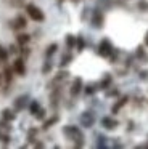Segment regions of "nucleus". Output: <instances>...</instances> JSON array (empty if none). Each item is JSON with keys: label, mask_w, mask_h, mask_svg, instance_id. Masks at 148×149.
Returning <instances> with one entry per match:
<instances>
[{"label": "nucleus", "mask_w": 148, "mask_h": 149, "mask_svg": "<svg viewBox=\"0 0 148 149\" xmlns=\"http://www.w3.org/2000/svg\"><path fill=\"white\" fill-rule=\"evenodd\" d=\"M63 133L64 136H66L68 139H71V141L74 143V148H82L84 146V133L82 130L79 128V127L76 125H66L63 128Z\"/></svg>", "instance_id": "obj_1"}, {"label": "nucleus", "mask_w": 148, "mask_h": 149, "mask_svg": "<svg viewBox=\"0 0 148 149\" xmlns=\"http://www.w3.org/2000/svg\"><path fill=\"white\" fill-rule=\"evenodd\" d=\"M26 15H27L32 21H35V23H42V21L45 19L44 11H42L37 5H34V3H27V5H26Z\"/></svg>", "instance_id": "obj_2"}, {"label": "nucleus", "mask_w": 148, "mask_h": 149, "mask_svg": "<svg viewBox=\"0 0 148 149\" xmlns=\"http://www.w3.org/2000/svg\"><path fill=\"white\" fill-rule=\"evenodd\" d=\"M113 52H114L113 43L109 42L108 39H103L98 45V55L101 56V58H109V56L113 55Z\"/></svg>", "instance_id": "obj_3"}, {"label": "nucleus", "mask_w": 148, "mask_h": 149, "mask_svg": "<svg viewBox=\"0 0 148 149\" xmlns=\"http://www.w3.org/2000/svg\"><path fill=\"white\" fill-rule=\"evenodd\" d=\"M82 90H84V82H82V79H80V77H76V79L73 80V84H71V88H69L71 98H77L80 93H82Z\"/></svg>", "instance_id": "obj_4"}, {"label": "nucleus", "mask_w": 148, "mask_h": 149, "mask_svg": "<svg viewBox=\"0 0 148 149\" xmlns=\"http://www.w3.org/2000/svg\"><path fill=\"white\" fill-rule=\"evenodd\" d=\"M13 74H15L13 68H11V66H8V64H5L3 72H2V75H3V85H5V93L8 91L10 85L13 84Z\"/></svg>", "instance_id": "obj_5"}, {"label": "nucleus", "mask_w": 148, "mask_h": 149, "mask_svg": "<svg viewBox=\"0 0 148 149\" xmlns=\"http://www.w3.org/2000/svg\"><path fill=\"white\" fill-rule=\"evenodd\" d=\"M103 24H105V15H103V11L100 8H97L92 13V26L95 29H101Z\"/></svg>", "instance_id": "obj_6"}, {"label": "nucleus", "mask_w": 148, "mask_h": 149, "mask_svg": "<svg viewBox=\"0 0 148 149\" xmlns=\"http://www.w3.org/2000/svg\"><path fill=\"white\" fill-rule=\"evenodd\" d=\"M11 68H13V71H15L16 75L24 77V75H26V59H23L21 56H19V58H16L15 61H13Z\"/></svg>", "instance_id": "obj_7"}, {"label": "nucleus", "mask_w": 148, "mask_h": 149, "mask_svg": "<svg viewBox=\"0 0 148 149\" xmlns=\"http://www.w3.org/2000/svg\"><path fill=\"white\" fill-rule=\"evenodd\" d=\"M61 85H56V87L51 88V95H50V106L53 107V109H56L58 104H60L61 101Z\"/></svg>", "instance_id": "obj_8"}, {"label": "nucleus", "mask_w": 148, "mask_h": 149, "mask_svg": "<svg viewBox=\"0 0 148 149\" xmlns=\"http://www.w3.org/2000/svg\"><path fill=\"white\" fill-rule=\"evenodd\" d=\"M80 123H82V127H85V128L93 127V123H95V114L90 112V111L82 112L80 114Z\"/></svg>", "instance_id": "obj_9"}, {"label": "nucleus", "mask_w": 148, "mask_h": 149, "mask_svg": "<svg viewBox=\"0 0 148 149\" xmlns=\"http://www.w3.org/2000/svg\"><path fill=\"white\" fill-rule=\"evenodd\" d=\"M26 26H27V19H26V16H23V15H18V16L11 21V29L13 31H23V29H26Z\"/></svg>", "instance_id": "obj_10"}, {"label": "nucleus", "mask_w": 148, "mask_h": 149, "mask_svg": "<svg viewBox=\"0 0 148 149\" xmlns=\"http://www.w3.org/2000/svg\"><path fill=\"white\" fill-rule=\"evenodd\" d=\"M27 104H29V96H27V95H21V96H18L15 100L13 107H15V111H23Z\"/></svg>", "instance_id": "obj_11"}, {"label": "nucleus", "mask_w": 148, "mask_h": 149, "mask_svg": "<svg viewBox=\"0 0 148 149\" xmlns=\"http://www.w3.org/2000/svg\"><path fill=\"white\" fill-rule=\"evenodd\" d=\"M101 127L105 130H114V128H118L119 127V122L116 119H113V117H103L101 119Z\"/></svg>", "instance_id": "obj_12"}, {"label": "nucleus", "mask_w": 148, "mask_h": 149, "mask_svg": "<svg viewBox=\"0 0 148 149\" xmlns=\"http://www.w3.org/2000/svg\"><path fill=\"white\" fill-rule=\"evenodd\" d=\"M68 75H69V74H68V71H60V72H58V74L53 77V80H51L50 84H48V88L51 90L53 87H56V85H60L63 80H66V79H68Z\"/></svg>", "instance_id": "obj_13"}, {"label": "nucleus", "mask_w": 148, "mask_h": 149, "mask_svg": "<svg viewBox=\"0 0 148 149\" xmlns=\"http://www.w3.org/2000/svg\"><path fill=\"white\" fill-rule=\"evenodd\" d=\"M127 101H129V96H121V98H119V100L114 103V106L111 107V112H113V114H118L119 111H121L122 107L127 104Z\"/></svg>", "instance_id": "obj_14"}, {"label": "nucleus", "mask_w": 148, "mask_h": 149, "mask_svg": "<svg viewBox=\"0 0 148 149\" xmlns=\"http://www.w3.org/2000/svg\"><path fill=\"white\" fill-rule=\"evenodd\" d=\"M0 117L5 120H8V122H13V120L16 119V114L13 109H10V107H5V109H2V112H0Z\"/></svg>", "instance_id": "obj_15"}, {"label": "nucleus", "mask_w": 148, "mask_h": 149, "mask_svg": "<svg viewBox=\"0 0 148 149\" xmlns=\"http://www.w3.org/2000/svg\"><path fill=\"white\" fill-rule=\"evenodd\" d=\"M111 82H113V77L109 74H105V77H103L98 84V90H106V88L111 85Z\"/></svg>", "instance_id": "obj_16"}, {"label": "nucleus", "mask_w": 148, "mask_h": 149, "mask_svg": "<svg viewBox=\"0 0 148 149\" xmlns=\"http://www.w3.org/2000/svg\"><path fill=\"white\" fill-rule=\"evenodd\" d=\"M135 56H137L142 63H148V53L143 50V47H142V45L137 47V50H135Z\"/></svg>", "instance_id": "obj_17"}, {"label": "nucleus", "mask_w": 148, "mask_h": 149, "mask_svg": "<svg viewBox=\"0 0 148 149\" xmlns=\"http://www.w3.org/2000/svg\"><path fill=\"white\" fill-rule=\"evenodd\" d=\"M29 42H31V36H29V34H18V36H16V43H18L19 47L27 45Z\"/></svg>", "instance_id": "obj_18"}, {"label": "nucleus", "mask_w": 148, "mask_h": 149, "mask_svg": "<svg viewBox=\"0 0 148 149\" xmlns=\"http://www.w3.org/2000/svg\"><path fill=\"white\" fill-rule=\"evenodd\" d=\"M58 120H60V117H58L56 114H55V116H51V117H50V119L44 120V123H42V128H44V130H48L50 127H53L55 123L58 122Z\"/></svg>", "instance_id": "obj_19"}, {"label": "nucleus", "mask_w": 148, "mask_h": 149, "mask_svg": "<svg viewBox=\"0 0 148 149\" xmlns=\"http://www.w3.org/2000/svg\"><path fill=\"white\" fill-rule=\"evenodd\" d=\"M56 50H58V43H50L45 50V58H51L56 53Z\"/></svg>", "instance_id": "obj_20"}, {"label": "nucleus", "mask_w": 148, "mask_h": 149, "mask_svg": "<svg viewBox=\"0 0 148 149\" xmlns=\"http://www.w3.org/2000/svg\"><path fill=\"white\" fill-rule=\"evenodd\" d=\"M66 48L68 50H74L76 48V37L73 34H68L66 36Z\"/></svg>", "instance_id": "obj_21"}, {"label": "nucleus", "mask_w": 148, "mask_h": 149, "mask_svg": "<svg viewBox=\"0 0 148 149\" xmlns=\"http://www.w3.org/2000/svg\"><path fill=\"white\" fill-rule=\"evenodd\" d=\"M73 61V55H71L69 52L64 53L63 56H61V61H60V68H64V66H68L69 63Z\"/></svg>", "instance_id": "obj_22"}, {"label": "nucleus", "mask_w": 148, "mask_h": 149, "mask_svg": "<svg viewBox=\"0 0 148 149\" xmlns=\"http://www.w3.org/2000/svg\"><path fill=\"white\" fill-rule=\"evenodd\" d=\"M51 68H53V64H51V61H50V58H45V63H44V66H42V74H50L51 72Z\"/></svg>", "instance_id": "obj_23"}, {"label": "nucleus", "mask_w": 148, "mask_h": 149, "mask_svg": "<svg viewBox=\"0 0 148 149\" xmlns=\"http://www.w3.org/2000/svg\"><path fill=\"white\" fill-rule=\"evenodd\" d=\"M8 50L5 48V47H2L0 45V63H2V64H6V61H8Z\"/></svg>", "instance_id": "obj_24"}, {"label": "nucleus", "mask_w": 148, "mask_h": 149, "mask_svg": "<svg viewBox=\"0 0 148 149\" xmlns=\"http://www.w3.org/2000/svg\"><path fill=\"white\" fill-rule=\"evenodd\" d=\"M40 109V104H39V101H31V103H29V112L32 114V116H35V114H37V111Z\"/></svg>", "instance_id": "obj_25"}, {"label": "nucleus", "mask_w": 148, "mask_h": 149, "mask_svg": "<svg viewBox=\"0 0 148 149\" xmlns=\"http://www.w3.org/2000/svg\"><path fill=\"white\" fill-rule=\"evenodd\" d=\"M19 55H21V58H23V59H27V58H29V55H31V50H29V47H27V45L19 47Z\"/></svg>", "instance_id": "obj_26"}, {"label": "nucleus", "mask_w": 148, "mask_h": 149, "mask_svg": "<svg viewBox=\"0 0 148 149\" xmlns=\"http://www.w3.org/2000/svg\"><path fill=\"white\" fill-rule=\"evenodd\" d=\"M84 47H85L84 37H82V36H77V37H76V48H77V52H82Z\"/></svg>", "instance_id": "obj_27"}, {"label": "nucleus", "mask_w": 148, "mask_h": 149, "mask_svg": "<svg viewBox=\"0 0 148 149\" xmlns=\"http://www.w3.org/2000/svg\"><path fill=\"white\" fill-rule=\"evenodd\" d=\"M37 132H39L37 128H31L27 132V141L29 143H34L35 141V135H37Z\"/></svg>", "instance_id": "obj_28"}, {"label": "nucleus", "mask_w": 148, "mask_h": 149, "mask_svg": "<svg viewBox=\"0 0 148 149\" xmlns=\"http://www.w3.org/2000/svg\"><path fill=\"white\" fill-rule=\"evenodd\" d=\"M97 90H98V88H95V85H93V84H92V85L89 84L85 88H84V93H85V95H93Z\"/></svg>", "instance_id": "obj_29"}, {"label": "nucleus", "mask_w": 148, "mask_h": 149, "mask_svg": "<svg viewBox=\"0 0 148 149\" xmlns=\"http://www.w3.org/2000/svg\"><path fill=\"white\" fill-rule=\"evenodd\" d=\"M8 53H11V55H18V53H19V45H18V43H16V45H13V43H11V45L8 47Z\"/></svg>", "instance_id": "obj_30"}, {"label": "nucleus", "mask_w": 148, "mask_h": 149, "mask_svg": "<svg viewBox=\"0 0 148 149\" xmlns=\"http://www.w3.org/2000/svg\"><path fill=\"white\" fill-rule=\"evenodd\" d=\"M0 128H3V130H6V132H10V130H11V127H10V122H8V120H5V119H2V120H0Z\"/></svg>", "instance_id": "obj_31"}, {"label": "nucleus", "mask_w": 148, "mask_h": 149, "mask_svg": "<svg viewBox=\"0 0 148 149\" xmlns=\"http://www.w3.org/2000/svg\"><path fill=\"white\" fill-rule=\"evenodd\" d=\"M34 117H35L37 120H44V119H45V109H44V107H40V109L37 111V114H35Z\"/></svg>", "instance_id": "obj_32"}, {"label": "nucleus", "mask_w": 148, "mask_h": 149, "mask_svg": "<svg viewBox=\"0 0 148 149\" xmlns=\"http://www.w3.org/2000/svg\"><path fill=\"white\" fill-rule=\"evenodd\" d=\"M0 141H2L3 144H8L10 143V135L8 133H0Z\"/></svg>", "instance_id": "obj_33"}, {"label": "nucleus", "mask_w": 148, "mask_h": 149, "mask_svg": "<svg viewBox=\"0 0 148 149\" xmlns=\"http://www.w3.org/2000/svg\"><path fill=\"white\" fill-rule=\"evenodd\" d=\"M97 148H106V138H105V136H98V143H97Z\"/></svg>", "instance_id": "obj_34"}, {"label": "nucleus", "mask_w": 148, "mask_h": 149, "mask_svg": "<svg viewBox=\"0 0 148 149\" xmlns=\"http://www.w3.org/2000/svg\"><path fill=\"white\" fill-rule=\"evenodd\" d=\"M138 8H140L142 11H148V2H145V0L138 2Z\"/></svg>", "instance_id": "obj_35"}, {"label": "nucleus", "mask_w": 148, "mask_h": 149, "mask_svg": "<svg viewBox=\"0 0 148 149\" xmlns=\"http://www.w3.org/2000/svg\"><path fill=\"white\" fill-rule=\"evenodd\" d=\"M140 79L142 80H148V71H142L140 72Z\"/></svg>", "instance_id": "obj_36"}, {"label": "nucleus", "mask_w": 148, "mask_h": 149, "mask_svg": "<svg viewBox=\"0 0 148 149\" xmlns=\"http://www.w3.org/2000/svg\"><path fill=\"white\" fill-rule=\"evenodd\" d=\"M118 95V90H111V91H106V96H114Z\"/></svg>", "instance_id": "obj_37"}, {"label": "nucleus", "mask_w": 148, "mask_h": 149, "mask_svg": "<svg viewBox=\"0 0 148 149\" xmlns=\"http://www.w3.org/2000/svg\"><path fill=\"white\" fill-rule=\"evenodd\" d=\"M143 43H145V45L148 47V31H147V32H145V37H143Z\"/></svg>", "instance_id": "obj_38"}, {"label": "nucleus", "mask_w": 148, "mask_h": 149, "mask_svg": "<svg viewBox=\"0 0 148 149\" xmlns=\"http://www.w3.org/2000/svg\"><path fill=\"white\" fill-rule=\"evenodd\" d=\"M35 148H44V143H35Z\"/></svg>", "instance_id": "obj_39"}, {"label": "nucleus", "mask_w": 148, "mask_h": 149, "mask_svg": "<svg viewBox=\"0 0 148 149\" xmlns=\"http://www.w3.org/2000/svg\"><path fill=\"white\" fill-rule=\"evenodd\" d=\"M56 2H58V3H60V5H61V3H63V2H64V0H56Z\"/></svg>", "instance_id": "obj_40"}, {"label": "nucleus", "mask_w": 148, "mask_h": 149, "mask_svg": "<svg viewBox=\"0 0 148 149\" xmlns=\"http://www.w3.org/2000/svg\"><path fill=\"white\" fill-rule=\"evenodd\" d=\"M73 2H74V3H79V2H80V0H73Z\"/></svg>", "instance_id": "obj_41"}]
</instances>
